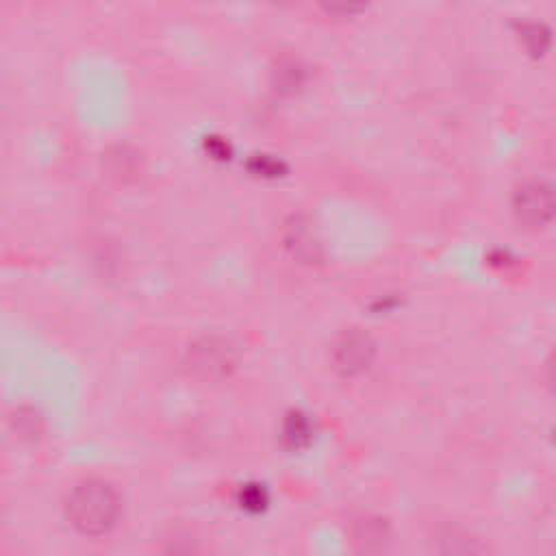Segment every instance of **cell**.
I'll return each instance as SVG.
<instances>
[{"mask_svg":"<svg viewBox=\"0 0 556 556\" xmlns=\"http://www.w3.org/2000/svg\"><path fill=\"white\" fill-rule=\"evenodd\" d=\"M63 513L76 532L85 536H100L117 523L122 500L109 480L83 478L67 491Z\"/></svg>","mask_w":556,"mask_h":556,"instance_id":"6da1fadb","label":"cell"},{"mask_svg":"<svg viewBox=\"0 0 556 556\" xmlns=\"http://www.w3.org/2000/svg\"><path fill=\"white\" fill-rule=\"evenodd\" d=\"M237 361V348L230 339L219 334H204L187 345L182 367L195 380L217 382L235 371Z\"/></svg>","mask_w":556,"mask_h":556,"instance_id":"7a4b0ae2","label":"cell"},{"mask_svg":"<svg viewBox=\"0 0 556 556\" xmlns=\"http://www.w3.org/2000/svg\"><path fill=\"white\" fill-rule=\"evenodd\" d=\"M510 208L523 228H545L556 219V187L539 178L526 180L513 191Z\"/></svg>","mask_w":556,"mask_h":556,"instance_id":"3957f363","label":"cell"},{"mask_svg":"<svg viewBox=\"0 0 556 556\" xmlns=\"http://www.w3.org/2000/svg\"><path fill=\"white\" fill-rule=\"evenodd\" d=\"M376 358V341L363 328H345L330 345L332 369L343 378L365 374Z\"/></svg>","mask_w":556,"mask_h":556,"instance_id":"277c9868","label":"cell"},{"mask_svg":"<svg viewBox=\"0 0 556 556\" xmlns=\"http://www.w3.org/2000/svg\"><path fill=\"white\" fill-rule=\"evenodd\" d=\"M285 250L304 265H319L324 261V241L317 226L304 213L289 215L282 224Z\"/></svg>","mask_w":556,"mask_h":556,"instance_id":"5b68a950","label":"cell"},{"mask_svg":"<svg viewBox=\"0 0 556 556\" xmlns=\"http://www.w3.org/2000/svg\"><path fill=\"white\" fill-rule=\"evenodd\" d=\"M350 543L356 556H384L391 543L389 523L378 515H363L352 523Z\"/></svg>","mask_w":556,"mask_h":556,"instance_id":"8992f818","label":"cell"},{"mask_svg":"<svg viewBox=\"0 0 556 556\" xmlns=\"http://www.w3.org/2000/svg\"><path fill=\"white\" fill-rule=\"evenodd\" d=\"M104 174L122 185L139 180L143 174V154L128 143H113L100 156Z\"/></svg>","mask_w":556,"mask_h":556,"instance_id":"52a82bcc","label":"cell"},{"mask_svg":"<svg viewBox=\"0 0 556 556\" xmlns=\"http://www.w3.org/2000/svg\"><path fill=\"white\" fill-rule=\"evenodd\" d=\"M432 541L439 556H486L482 541L454 523L441 526Z\"/></svg>","mask_w":556,"mask_h":556,"instance_id":"ba28073f","label":"cell"},{"mask_svg":"<svg viewBox=\"0 0 556 556\" xmlns=\"http://www.w3.org/2000/svg\"><path fill=\"white\" fill-rule=\"evenodd\" d=\"M306 80V67L295 56H280L271 67V85L278 93H295Z\"/></svg>","mask_w":556,"mask_h":556,"instance_id":"9c48e42d","label":"cell"},{"mask_svg":"<svg viewBox=\"0 0 556 556\" xmlns=\"http://www.w3.org/2000/svg\"><path fill=\"white\" fill-rule=\"evenodd\" d=\"M282 441L291 450H300L311 441V424L306 415L291 410L282 421Z\"/></svg>","mask_w":556,"mask_h":556,"instance_id":"30bf717a","label":"cell"},{"mask_svg":"<svg viewBox=\"0 0 556 556\" xmlns=\"http://www.w3.org/2000/svg\"><path fill=\"white\" fill-rule=\"evenodd\" d=\"M521 41L530 54H543L549 46V30L543 24L528 22L521 26Z\"/></svg>","mask_w":556,"mask_h":556,"instance_id":"8fae6325","label":"cell"},{"mask_svg":"<svg viewBox=\"0 0 556 556\" xmlns=\"http://www.w3.org/2000/svg\"><path fill=\"white\" fill-rule=\"evenodd\" d=\"M248 169L258 176H280L285 172V163L271 154H252L248 161Z\"/></svg>","mask_w":556,"mask_h":556,"instance_id":"7c38bea8","label":"cell"},{"mask_svg":"<svg viewBox=\"0 0 556 556\" xmlns=\"http://www.w3.org/2000/svg\"><path fill=\"white\" fill-rule=\"evenodd\" d=\"M239 504L248 510H261L267 504V493L261 484H243L239 489Z\"/></svg>","mask_w":556,"mask_h":556,"instance_id":"4fadbf2b","label":"cell"},{"mask_svg":"<svg viewBox=\"0 0 556 556\" xmlns=\"http://www.w3.org/2000/svg\"><path fill=\"white\" fill-rule=\"evenodd\" d=\"M159 556H200L198 547L189 536H172L159 552Z\"/></svg>","mask_w":556,"mask_h":556,"instance_id":"5bb4252c","label":"cell"},{"mask_svg":"<svg viewBox=\"0 0 556 556\" xmlns=\"http://www.w3.org/2000/svg\"><path fill=\"white\" fill-rule=\"evenodd\" d=\"M13 421H15V432H17L20 437H30V439H35V437L39 434V417H37L35 413L24 415V410H17L15 417H13Z\"/></svg>","mask_w":556,"mask_h":556,"instance_id":"9a60e30c","label":"cell"},{"mask_svg":"<svg viewBox=\"0 0 556 556\" xmlns=\"http://www.w3.org/2000/svg\"><path fill=\"white\" fill-rule=\"evenodd\" d=\"M204 148L211 156L224 161L230 156V143L224 139V137H217V135H208L204 137Z\"/></svg>","mask_w":556,"mask_h":556,"instance_id":"2e32d148","label":"cell"},{"mask_svg":"<svg viewBox=\"0 0 556 556\" xmlns=\"http://www.w3.org/2000/svg\"><path fill=\"white\" fill-rule=\"evenodd\" d=\"M545 382L556 393V348L552 350V354L545 361Z\"/></svg>","mask_w":556,"mask_h":556,"instance_id":"e0dca14e","label":"cell"}]
</instances>
